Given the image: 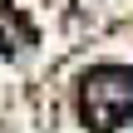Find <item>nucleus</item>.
<instances>
[{
	"instance_id": "1",
	"label": "nucleus",
	"mask_w": 133,
	"mask_h": 133,
	"mask_svg": "<svg viewBox=\"0 0 133 133\" xmlns=\"http://www.w3.org/2000/svg\"><path fill=\"white\" fill-rule=\"evenodd\" d=\"M64 20L69 0H0V89L30 84L69 49Z\"/></svg>"
},
{
	"instance_id": "2",
	"label": "nucleus",
	"mask_w": 133,
	"mask_h": 133,
	"mask_svg": "<svg viewBox=\"0 0 133 133\" xmlns=\"http://www.w3.org/2000/svg\"><path fill=\"white\" fill-rule=\"evenodd\" d=\"M79 114L94 133H114L133 114V74L123 64H94L79 79Z\"/></svg>"
}]
</instances>
